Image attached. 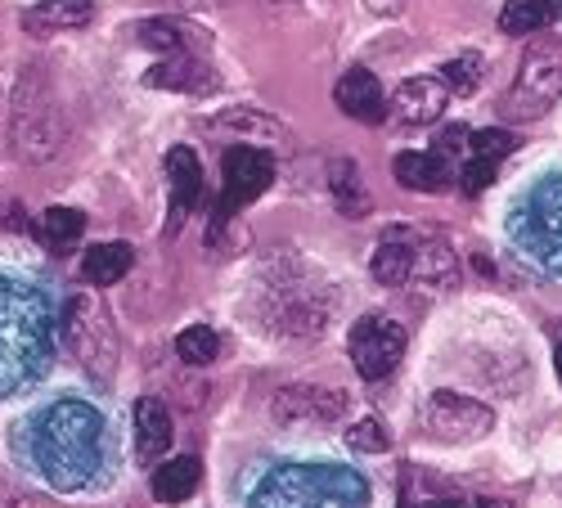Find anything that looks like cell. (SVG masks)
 I'll use <instances>...</instances> for the list:
<instances>
[{
	"label": "cell",
	"mask_w": 562,
	"mask_h": 508,
	"mask_svg": "<svg viewBox=\"0 0 562 508\" xmlns=\"http://www.w3.org/2000/svg\"><path fill=\"white\" fill-rule=\"evenodd\" d=\"M27 450H32V464L36 473L50 482L55 490H86L95 486L104 473V414L95 405H86L77 396L45 405L32 432H27Z\"/></svg>",
	"instance_id": "obj_1"
},
{
	"label": "cell",
	"mask_w": 562,
	"mask_h": 508,
	"mask_svg": "<svg viewBox=\"0 0 562 508\" xmlns=\"http://www.w3.org/2000/svg\"><path fill=\"white\" fill-rule=\"evenodd\" d=\"M59 342V315L45 289L0 280V396H14L45 374Z\"/></svg>",
	"instance_id": "obj_2"
},
{
	"label": "cell",
	"mask_w": 562,
	"mask_h": 508,
	"mask_svg": "<svg viewBox=\"0 0 562 508\" xmlns=\"http://www.w3.org/2000/svg\"><path fill=\"white\" fill-rule=\"evenodd\" d=\"M248 508H364V482L342 469H279L252 486Z\"/></svg>",
	"instance_id": "obj_3"
},
{
	"label": "cell",
	"mask_w": 562,
	"mask_h": 508,
	"mask_svg": "<svg viewBox=\"0 0 562 508\" xmlns=\"http://www.w3.org/2000/svg\"><path fill=\"white\" fill-rule=\"evenodd\" d=\"M64 342L77 355V364L95 379H113L117 364V329L100 293H77L64 311Z\"/></svg>",
	"instance_id": "obj_4"
},
{
	"label": "cell",
	"mask_w": 562,
	"mask_h": 508,
	"mask_svg": "<svg viewBox=\"0 0 562 508\" xmlns=\"http://www.w3.org/2000/svg\"><path fill=\"white\" fill-rule=\"evenodd\" d=\"M562 95V50L549 41H536L531 50L522 55V68H518V81L504 95V117L513 122H531V117H544Z\"/></svg>",
	"instance_id": "obj_5"
},
{
	"label": "cell",
	"mask_w": 562,
	"mask_h": 508,
	"mask_svg": "<svg viewBox=\"0 0 562 508\" xmlns=\"http://www.w3.org/2000/svg\"><path fill=\"white\" fill-rule=\"evenodd\" d=\"M225 184H221V203H216V225L234 221V212H244L257 203L270 184H274V154L252 149V145H234L225 154Z\"/></svg>",
	"instance_id": "obj_6"
},
{
	"label": "cell",
	"mask_w": 562,
	"mask_h": 508,
	"mask_svg": "<svg viewBox=\"0 0 562 508\" xmlns=\"http://www.w3.org/2000/svg\"><path fill=\"white\" fill-rule=\"evenodd\" d=\"M351 347V364L364 383H383L396 374V364L405 355V329L396 319H383V315H364L356 319V329L347 338Z\"/></svg>",
	"instance_id": "obj_7"
},
{
	"label": "cell",
	"mask_w": 562,
	"mask_h": 508,
	"mask_svg": "<svg viewBox=\"0 0 562 508\" xmlns=\"http://www.w3.org/2000/svg\"><path fill=\"white\" fill-rule=\"evenodd\" d=\"M428 428L441 441H477L495 428V409L459 392H437L428 400Z\"/></svg>",
	"instance_id": "obj_8"
},
{
	"label": "cell",
	"mask_w": 562,
	"mask_h": 508,
	"mask_svg": "<svg viewBox=\"0 0 562 508\" xmlns=\"http://www.w3.org/2000/svg\"><path fill=\"white\" fill-rule=\"evenodd\" d=\"M518 239L544 261L549 270H562V180H549L536 194L527 212V229H518Z\"/></svg>",
	"instance_id": "obj_9"
},
{
	"label": "cell",
	"mask_w": 562,
	"mask_h": 508,
	"mask_svg": "<svg viewBox=\"0 0 562 508\" xmlns=\"http://www.w3.org/2000/svg\"><path fill=\"white\" fill-rule=\"evenodd\" d=\"M167 194H171V212H167V235H180L184 216L194 207H203V162L194 149L176 145L167 154Z\"/></svg>",
	"instance_id": "obj_10"
},
{
	"label": "cell",
	"mask_w": 562,
	"mask_h": 508,
	"mask_svg": "<svg viewBox=\"0 0 562 508\" xmlns=\"http://www.w3.org/2000/svg\"><path fill=\"white\" fill-rule=\"evenodd\" d=\"M446 104H450V86L441 81V72L437 77H409L396 90L392 113L405 126H428V122H437L446 113Z\"/></svg>",
	"instance_id": "obj_11"
},
{
	"label": "cell",
	"mask_w": 562,
	"mask_h": 508,
	"mask_svg": "<svg viewBox=\"0 0 562 508\" xmlns=\"http://www.w3.org/2000/svg\"><path fill=\"white\" fill-rule=\"evenodd\" d=\"M334 100L347 117L364 122V126H379L387 117V95H383V86L379 77H373L369 68H347L338 77V90H334Z\"/></svg>",
	"instance_id": "obj_12"
},
{
	"label": "cell",
	"mask_w": 562,
	"mask_h": 508,
	"mask_svg": "<svg viewBox=\"0 0 562 508\" xmlns=\"http://www.w3.org/2000/svg\"><path fill=\"white\" fill-rule=\"evenodd\" d=\"M145 86L154 90H184V95H207L216 90V72L203 64V55H167L145 72Z\"/></svg>",
	"instance_id": "obj_13"
},
{
	"label": "cell",
	"mask_w": 562,
	"mask_h": 508,
	"mask_svg": "<svg viewBox=\"0 0 562 508\" xmlns=\"http://www.w3.org/2000/svg\"><path fill=\"white\" fill-rule=\"evenodd\" d=\"M171 445V409L158 396H139L135 405V459L139 464H158Z\"/></svg>",
	"instance_id": "obj_14"
},
{
	"label": "cell",
	"mask_w": 562,
	"mask_h": 508,
	"mask_svg": "<svg viewBox=\"0 0 562 508\" xmlns=\"http://www.w3.org/2000/svg\"><path fill=\"white\" fill-rule=\"evenodd\" d=\"M414 244H418V239L409 235V229H401V225H392L387 235L379 239L369 270H373V280H379L383 289H401L409 274H414Z\"/></svg>",
	"instance_id": "obj_15"
},
{
	"label": "cell",
	"mask_w": 562,
	"mask_h": 508,
	"mask_svg": "<svg viewBox=\"0 0 562 508\" xmlns=\"http://www.w3.org/2000/svg\"><path fill=\"white\" fill-rule=\"evenodd\" d=\"M135 41L149 45V50H162V55H203L207 50V32L180 23V19H145L135 27Z\"/></svg>",
	"instance_id": "obj_16"
},
{
	"label": "cell",
	"mask_w": 562,
	"mask_h": 508,
	"mask_svg": "<svg viewBox=\"0 0 562 508\" xmlns=\"http://www.w3.org/2000/svg\"><path fill=\"white\" fill-rule=\"evenodd\" d=\"M95 19V0H41L23 14V27L32 36H55V32H72Z\"/></svg>",
	"instance_id": "obj_17"
},
{
	"label": "cell",
	"mask_w": 562,
	"mask_h": 508,
	"mask_svg": "<svg viewBox=\"0 0 562 508\" xmlns=\"http://www.w3.org/2000/svg\"><path fill=\"white\" fill-rule=\"evenodd\" d=\"M347 409V400L338 392H319V387H284L274 396V414L279 419H315L329 424Z\"/></svg>",
	"instance_id": "obj_18"
},
{
	"label": "cell",
	"mask_w": 562,
	"mask_h": 508,
	"mask_svg": "<svg viewBox=\"0 0 562 508\" xmlns=\"http://www.w3.org/2000/svg\"><path fill=\"white\" fill-rule=\"evenodd\" d=\"M396 180L405 190H418V194H441L450 184V158L441 154H401L396 158Z\"/></svg>",
	"instance_id": "obj_19"
},
{
	"label": "cell",
	"mask_w": 562,
	"mask_h": 508,
	"mask_svg": "<svg viewBox=\"0 0 562 508\" xmlns=\"http://www.w3.org/2000/svg\"><path fill=\"white\" fill-rule=\"evenodd\" d=\"M203 482V464L194 454H180V459H167V464L154 473V495L162 504H184Z\"/></svg>",
	"instance_id": "obj_20"
},
{
	"label": "cell",
	"mask_w": 562,
	"mask_h": 508,
	"mask_svg": "<svg viewBox=\"0 0 562 508\" xmlns=\"http://www.w3.org/2000/svg\"><path fill=\"white\" fill-rule=\"evenodd\" d=\"M562 19V0H508L499 10V27L508 36H531Z\"/></svg>",
	"instance_id": "obj_21"
},
{
	"label": "cell",
	"mask_w": 562,
	"mask_h": 508,
	"mask_svg": "<svg viewBox=\"0 0 562 508\" xmlns=\"http://www.w3.org/2000/svg\"><path fill=\"white\" fill-rule=\"evenodd\" d=\"M414 274L432 289H446L459 280V261H454V248L441 244V239H418L414 244Z\"/></svg>",
	"instance_id": "obj_22"
},
{
	"label": "cell",
	"mask_w": 562,
	"mask_h": 508,
	"mask_svg": "<svg viewBox=\"0 0 562 508\" xmlns=\"http://www.w3.org/2000/svg\"><path fill=\"white\" fill-rule=\"evenodd\" d=\"M131 257L135 252L126 244H95L81 257V280L95 284V289H109V284H117L122 274L131 270Z\"/></svg>",
	"instance_id": "obj_23"
},
{
	"label": "cell",
	"mask_w": 562,
	"mask_h": 508,
	"mask_svg": "<svg viewBox=\"0 0 562 508\" xmlns=\"http://www.w3.org/2000/svg\"><path fill=\"white\" fill-rule=\"evenodd\" d=\"M36 235H41V244L50 252H68L86 235V216L77 207H50L36 221Z\"/></svg>",
	"instance_id": "obj_24"
},
{
	"label": "cell",
	"mask_w": 562,
	"mask_h": 508,
	"mask_svg": "<svg viewBox=\"0 0 562 508\" xmlns=\"http://www.w3.org/2000/svg\"><path fill=\"white\" fill-rule=\"evenodd\" d=\"M329 176H334V199H338V207L347 212V216H360L364 207H369V194H364V184H360V167L347 158H338L334 167H329Z\"/></svg>",
	"instance_id": "obj_25"
},
{
	"label": "cell",
	"mask_w": 562,
	"mask_h": 508,
	"mask_svg": "<svg viewBox=\"0 0 562 508\" xmlns=\"http://www.w3.org/2000/svg\"><path fill=\"white\" fill-rule=\"evenodd\" d=\"M486 77V59L482 55H454L450 64H441V81L450 86V95H473Z\"/></svg>",
	"instance_id": "obj_26"
},
{
	"label": "cell",
	"mask_w": 562,
	"mask_h": 508,
	"mask_svg": "<svg viewBox=\"0 0 562 508\" xmlns=\"http://www.w3.org/2000/svg\"><path fill=\"white\" fill-rule=\"evenodd\" d=\"M176 355L184 360V364H212L216 355H221V338H216V329H207V325H194V329H184L180 338H176Z\"/></svg>",
	"instance_id": "obj_27"
},
{
	"label": "cell",
	"mask_w": 562,
	"mask_h": 508,
	"mask_svg": "<svg viewBox=\"0 0 562 508\" xmlns=\"http://www.w3.org/2000/svg\"><path fill=\"white\" fill-rule=\"evenodd\" d=\"M468 149H473V158H482V162H504L513 149H518V140H513V131H504V126H486V131H473Z\"/></svg>",
	"instance_id": "obj_28"
},
{
	"label": "cell",
	"mask_w": 562,
	"mask_h": 508,
	"mask_svg": "<svg viewBox=\"0 0 562 508\" xmlns=\"http://www.w3.org/2000/svg\"><path fill=\"white\" fill-rule=\"evenodd\" d=\"M347 445L360 450V454H383V450L392 445V437H387V428H383L379 419H360V424H351Z\"/></svg>",
	"instance_id": "obj_29"
},
{
	"label": "cell",
	"mask_w": 562,
	"mask_h": 508,
	"mask_svg": "<svg viewBox=\"0 0 562 508\" xmlns=\"http://www.w3.org/2000/svg\"><path fill=\"white\" fill-rule=\"evenodd\" d=\"M491 180H495V162H482V158H473V162L463 167V194H482Z\"/></svg>",
	"instance_id": "obj_30"
},
{
	"label": "cell",
	"mask_w": 562,
	"mask_h": 508,
	"mask_svg": "<svg viewBox=\"0 0 562 508\" xmlns=\"http://www.w3.org/2000/svg\"><path fill=\"white\" fill-rule=\"evenodd\" d=\"M468 140H473V131H463V126H446V131L437 135V154H441V158H454Z\"/></svg>",
	"instance_id": "obj_31"
},
{
	"label": "cell",
	"mask_w": 562,
	"mask_h": 508,
	"mask_svg": "<svg viewBox=\"0 0 562 508\" xmlns=\"http://www.w3.org/2000/svg\"><path fill=\"white\" fill-rule=\"evenodd\" d=\"M369 10H379V14H401V0H369Z\"/></svg>",
	"instance_id": "obj_32"
},
{
	"label": "cell",
	"mask_w": 562,
	"mask_h": 508,
	"mask_svg": "<svg viewBox=\"0 0 562 508\" xmlns=\"http://www.w3.org/2000/svg\"><path fill=\"white\" fill-rule=\"evenodd\" d=\"M473 508H508V499H491V495H482Z\"/></svg>",
	"instance_id": "obj_33"
},
{
	"label": "cell",
	"mask_w": 562,
	"mask_h": 508,
	"mask_svg": "<svg viewBox=\"0 0 562 508\" xmlns=\"http://www.w3.org/2000/svg\"><path fill=\"white\" fill-rule=\"evenodd\" d=\"M428 508H463L459 499H437V504H428Z\"/></svg>",
	"instance_id": "obj_34"
},
{
	"label": "cell",
	"mask_w": 562,
	"mask_h": 508,
	"mask_svg": "<svg viewBox=\"0 0 562 508\" xmlns=\"http://www.w3.org/2000/svg\"><path fill=\"white\" fill-rule=\"evenodd\" d=\"M558 383H562V347H558Z\"/></svg>",
	"instance_id": "obj_35"
}]
</instances>
